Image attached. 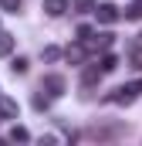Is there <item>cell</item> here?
<instances>
[{"mask_svg":"<svg viewBox=\"0 0 142 146\" xmlns=\"http://www.w3.org/2000/svg\"><path fill=\"white\" fill-rule=\"evenodd\" d=\"M142 92V78H135V82H129V85H118L112 95H108V102H115V106H132L135 99H139Z\"/></svg>","mask_w":142,"mask_h":146,"instance_id":"cell-1","label":"cell"},{"mask_svg":"<svg viewBox=\"0 0 142 146\" xmlns=\"http://www.w3.org/2000/svg\"><path fill=\"white\" fill-rule=\"evenodd\" d=\"M95 17H98V24H115L122 14L115 3H95Z\"/></svg>","mask_w":142,"mask_h":146,"instance_id":"cell-2","label":"cell"},{"mask_svg":"<svg viewBox=\"0 0 142 146\" xmlns=\"http://www.w3.org/2000/svg\"><path fill=\"white\" fill-rule=\"evenodd\" d=\"M112 41H115V34H108V31H105V34H91L88 41H81V44H85L88 51H108Z\"/></svg>","mask_w":142,"mask_h":146,"instance_id":"cell-3","label":"cell"},{"mask_svg":"<svg viewBox=\"0 0 142 146\" xmlns=\"http://www.w3.org/2000/svg\"><path fill=\"white\" fill-rule=\"evenodd\" d=\"M71 10V0H44V14L47 17H61Z\"/></svg>","mask_w":142,"mask_h":146,"instance_id":"cell-4","label":"cell"},{"mask_svg":"<svg viewBox=\"0 0 142 146\" xmlns=\"http://www.w3.org/2000/svg\"><path fill=\"white\" fill-rule=\"evenodd\" d=\"M44 88H47L51 99H58V95H64V78H61V75H47V78H44Z\"/></svg>","mask_w":142,"mask_h":146,"instance_id":"cell-5","label":"cell"},{"mask_svg":"<svg viewBox=\"0 0 142 146\" xmlns=\"http://www.w3.org/2000/svg\"><path fill=\"white\" fill-rule=\"evenodd\" d=\"M64 58H68V61H74V65H81V61L88 58V48H85V44H68Z\"/></svg>","mask_w":142,"mask_h":146,"instance_id":"cell-6","label":"cell"},{"mask_svg":"<svg viewBox=\"0 0 142 146\" xmlns=\"http://www.w3.org/2000/svg\"><path fill=\"white\" fill-rule=\"evenodd\" d=\"M17 102H14V99H10V95H0V115H3V119H17Z\"/></svg>","mask_w":142,"mask_h":146,"instance_id":"cell-7","label":"cell"},{"mask_svg":"<svg viewBox=\"0 0 142 146\" xmlns=\"http://www.w3.org/2000/svg\"><path fill=\"white\" fill-rule=\"evenodd\" d=\"M115 68H118V58H115V54H102V61H98V72L108 75V72H115Z\"/></svg>","mask_w":142,"mask_h":146,"instance_id":"cell-8","label":"cell"},{"mask_svg":"<svg viewBox=\"0 0 142 146\" xmlns=\"http://www.w3.org/2000/svg\"><path fill=\"white\" fill-rule=\"evenodd\" d=\"M7 139H10V143H31V133H27V129H24V126H14V129H10V136H7Z\"/></svg>","mask_w":142,"mask_h":146,"instance_id":"cell-9","label":"cell"},{"mask_svg":"<svg viewBox=\"0 0 142 146\" xmlns=\"http://www.w3.org/2000/svg\"><path fill=\"white\" fill-rule=\"evenodd\" d=\"M14 51V34H7V31H0V58H7Z\"/></svg>","mask_w":142,"mask_h":146,"instance_id":"cell-10","label":"cell"},{"mask_svg":"<svg viewBox=\"0 0 142 146\" xmlns=\"http://www.w3.org/2000/svg\"><path fill=\"white\" fill-rule=\"evenodd\" d=\"M98 78H102V72H98V65H95V68H88V72H85V78H81V85H85V88H91V85H95Z\"/></svg>","mask_w":142,"mask_h":146,"instance_id":"cell-11","label":"cell"},{"mask_svg":"<svg viewBox=\"0 0 142 146\" xmlns=\"http://www.w3.org/2000/svg\"><path fill=\"white\" fill-rule=\"evenodd\" d=\"M27 65H31L27 58H14V61H10V72L14 75H27Z\"/></svg>","mask_w":142,"mask_h":146,"instance_id":"cell-12","label":"cell"},{"mask_svg":"<svg viewBox=\"0 0 142 146\" xmlns=\"http://www.w3.org/2000/svg\"><path fill=\"white\" fill-rule=\"evenodd\" d=\"M71 10H95V0H71Z\"/></svg>","mask_w":142,"mask_h":146,"instance_id":"cell-13","label":"cell"},{"mask_svg":"<svg viewBox=\"0 0 142 146\" xmlns=\"http://www.w3.org/2000/svg\"><path fill=\"white\" fill-rule=\"evenodd\" d=\"M125 17H129V21H139V17H142V0H135V3L125 10Z\"/></svg>","mask_w":142,"mask_h":146,"instance_id":"cell-14","label":"cell"},{"mask_svg":"<svg viewBox=\"0 0 142 146\" xmlns=\"http://www.w3.org/2000/svg\"><path fill=\"white\" fill-rule=\"evenodd\" d=\"M0 10H7V14H17V10H20V0H0Z\"/></svg>","mask_w":142,"mask_h":146,"instance_id":"cell-15","label":"cell"},{"mask_svg":"<svg viewBox=\"0 0 142 146\" xmlns=\"http://www.w3.org/2000/svg\"><path fill=\"white\" fill-rule=\"evenodd\" d=\"M41 54H44V61H58V58H61V51H58V48H44Z\"/></svg>","mask_w":142,"mask_h":146,"instance_id":"cell-16","label":"cell"},{"mask_svg":"<svg viewBox=\"0 0 142 146\" xmlns=\"http://www.w3.org/2000/svg\"><path fill=\"white\" fill-rule=\"evenodd\" d=\"M51 106V95H34V109H47Z\"/></svg>","mask_w":142,"mask_h":146,"instance_id":"cell-17","label":"cell"},{"mask_svg":"<svg viewBox=\"0 0 142 146\" xmlns=\"http://www.w3.org/2000/svg\"><path fill=\"white\" fill-rule=\"evenodd\" d=\"M91 37V27L88 24H78V41H88Z\"/></svg>","mask_w":142,"mask_h":146,"instance_id":"cell-18","label":"cell"},{"mask_svg":"<svg viewBox=\"0 0 142 146\" xmlns=\"http://www.w3.org/2000/svg\"><path fill=\"white\" fill-rule=\"evenodd\" d=\"M41 143H61V136H54V133H44V136H41Z\"/></svg>","mask_w":142,"mask_h":146,"instance_id":"cell-19","label":"cell"},{"mask_svg":"<svg viewBox=\"0 0 142 146\" xmlns=\"http://www.w3.org/2000/svg\"><path fill=\"white\" fill-rule=\"evenodd\" d=\"M135 51H139V54H142V34L135 37Z\"/></svg>","mask_w":142,"mask_h":146,"instance_id":"cell-20","label":"cell"}]
</instances>
